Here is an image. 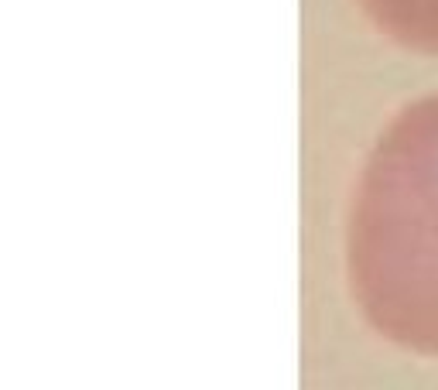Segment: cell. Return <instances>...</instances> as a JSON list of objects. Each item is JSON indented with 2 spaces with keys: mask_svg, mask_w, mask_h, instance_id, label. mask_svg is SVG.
<instances>
[{
  "mask_svg": "<svg viewBox=\"0 0 438 390\" xmlns=\"http://www.w3.org/2000/svg\"><path fill=\"white\" fill-rule=\"evenodd\" d=\"M346 277L373 332L438 356V93L404 107L363 161Z\"/></svg>",
  "mask_w": 438,
  "mask_h": 390,
  "instance_id": "6da1fadb",
  "label": "cell"
},
{
  "mask_svg": "<svg viewBox=\"0 0 438 390\" xmlns=\"http://www.w3.org/2000/svg\"><path fill=\"white\" fill-rule=\"evenodd\" d=\"M359 7L400 48L438 58V0H359Z\"/></svg>",
  "mask_w": 438,
  "mask_h": 390,
  "instance_id": "7a4b0ae2",
  "label": "cell"
}]
</instances>
